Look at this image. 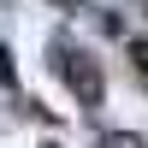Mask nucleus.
<instances>
[{
    "label": "nucleus",
    "instance_id": "obj_1",
    "mask_svg": "<svg viewBox=\"0 0 148 148\" xmlns=\"http://www.w3.org/2000/svg\"><path fill=\"white\" fill-rule=\"evenodd\" d=\"M65 83H71V89H77V101L83 107H95V101H101V71H95V59H71V65H65Z\"/></svg>",
    "mask_w": 148,
    "mask_h": 148
},
{
    "label": "nucleus",
    "instance_id": "obj_2",
    "mask_svg": "<svg viewBox=\"0 0 148 148\" xmlns=\"http://www.w3.org/2000/svg\"><path fill=\"white\" fill-rule=\"evenodd\" d=\"M0 83H18V65H12V47L0 42Z\"/></svg>",
    "mask_w": 148,
    "mask_h": 148
},
{
    "label": "nucleus",
    "instance_id": "obj_3",
    "mask_svg": "<svg viewBox=\"0 0 148 148\" xmlns=\"http://www.w3.org/2000/svg\"><path fill=\"white\" fill-rule=\"evenodd\" d=\"M101 148H142V136H125V130H113V136H101Z\"/></svg>",
    "mask_w": 148,
    "mask_h": 148
},
{
    "label": "nucleus",
    "instance_id": "obj_4",
    "mask_svg": "<svg viewBox=\"0 0 148 148\" xmlns=\"http://www.w3.org/2000/svg\"><path fill=\"white\" fill-rule=\"evenodd\" d=\"M59 6H77V0H59Z\"/></svg>",
    "mask_w": 148,
    "mask_h": 148
},
{
    "label": "nucleus",
    "instance_id": "obj_5",
    "mask_svg": "<svg viewBox=\"0 0 148 148\" xmlns=\"http://www.w3.org/2000/svg\"><path fill=\"white\" fill-rule=\"evenodd\" d=\"M42 148H59V142H42Z\"/></svg>",
    "mask_w": 148,
    "mask_h": 148
}]
</instances>
